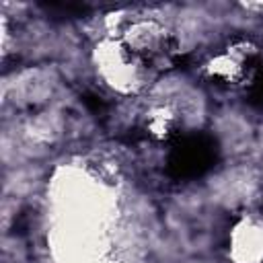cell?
Masks as SVG:
<instances>
[{"label": "cell", "instance_id": "6da1fadb", "mask_svg": "<svg viewBox=\"0 0 263 263\" xmlns=\"http://www.w3.org/2000/svg\"><path fill=\"white\" fill-rule=\"evenodd\" d=\"M228 259L234 263H263V212L247 210L232 224Z\"/></svg>", "mask_w": 263, "mask_h": 263}]
</instances>
